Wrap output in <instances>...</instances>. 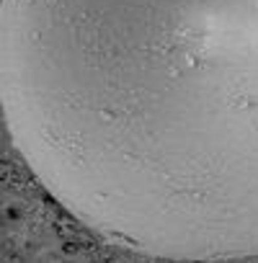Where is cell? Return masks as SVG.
<instances>
[{
	"label": "cell",
	"mask_w": 258,
	"mask_h": 263,
	"mask_svg": "<svg viewBox=\"0 0 258 263\" xmlns=\"http://www.w3.org/2000/svg\"><path fill=\"white\" fill-rule=\"evenodd\" d=\"M0 103L34 176L103 240L258 255V0H6Z\"/></svg>",
	"instance_id": "6da1fadb"
}]
</instances>
